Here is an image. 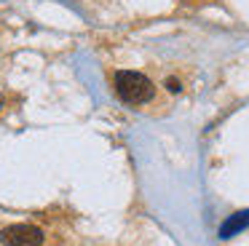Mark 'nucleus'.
<instances>
[{"mask_svg":"<svg viewBox=\"0 0 249 246\" xmlns=\"http://www.w3.org/2000/svg\"><path fill=\"white\" fill-rule=\"evenodd\" d=\"M113 88L118 94V99L126 102V105H145L156 94L153 80L142 72H134V70H118L113 75Z\"/></svg>","mask_w":249,"mask_h":246,"instance_id":"f257e3e1","label":"nucleus"},{"mask_svg":"<svg viewBox=\"0 0 249 246\" xmlns=\"http://www.w3.org/2000/svg\"><path fill=\"white\" fill-rule=\"evenodd\" d=\"M0 244L3 246H40L43 244V230L35 225H8L6 230H0Z\"/></svg>","mask_w":249,"mask_h":246,"instance_id":"f03ea898","label":"nucleus"},{"mask_svg":"<svg viewBox=\"0 0 249 246\" xmlns=\"http://www.w3.org/2000/svg\"><path fill=\"white\" fill-rule=\"evenodd\" d=\"M247 228H249V209H241V211L231 214V217L220 225V233H217V235H220L222 241H228V238H233L236 233L247 230Z\"/></svg>","mask_w":249,"mask_h":246,"instance_id":"7ed1b4c3","label":"nucleus"},{"mask_svg":"<svg viewBox=\"0 0 249 246\" xmlns=\"http://www.w3.org/2000/svg\"><path fill=\"white\" fill-rule=\"evenodd\" d=\"M179 88H182V86H179V80H177V78H166V91H172V94H177Z\"/></svg>","mask_w":249,"mask_h":246,"instance_id":"20e7f679","label":"nucleus"},{"mask_svg":"<svg viewBox=\"0 0 249 246\" xmlns=\"http://www.w3.org/2000/svg\"><path fill=\"white\" fill-rule=\"evenodd\" d=\"M0 107H3V96H0Z\"/></svg>","mask_w":249,"mask_h":246,"instance_id":"39448f33","label":"nucleus"}]
</instances>
